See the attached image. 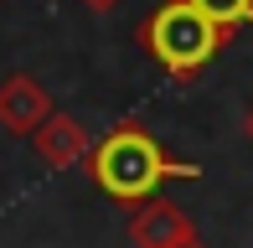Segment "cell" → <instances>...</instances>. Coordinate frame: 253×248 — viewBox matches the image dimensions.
Returning a JSON list of instances; mask_svg holds the SVG:
<instances>
[{
  "label": "cell",
  "mask_w": 253,
  "mask_h": 248,
  "mask_svg": "<svg viewBox=\"0 0 253 248\" xmlns=\"http://www.w3.org/2000/svg\"><path fill=\"white\" fill-rule=\"evenodd\" d=\"M83 5H88V10H114L119 0H83Z\"/></svg>",
  "instance_id": "52a82bcc"
},
{
  "label": "cell",
  "mask_w": 253,
  "mask_h": 248,
  "mask_svg": "<svg viewBox=\"0 0 253 248\" xmlns=\"http://www.w3.org/2000/svg\"><path fill=\"white\" fill-rule=\"evenodd\" d=\"M186 238H197V228H191V212L181 202L160 197V191L134 202V217H129V243L134 248H176Z\"/></svg>",
  "instance_id": "3957f363"
},
{
  "label": "cell",
  "mask_w": 253,
  "mask_h": 248,
  "mask_svg": "<svg viewBox=\"0 0 253 248\" xmlns=\"http://www.w3.org/2000/svg\"><path fill=\"white\" fill-rule=\"evenodd\" d=\"M176 248H207V243L202 238H186V243H176Z\"/></svg>",
  "instance_id": "9c48e42d"
},
{
  "label": "cell",
  "mask_w": 253,
  "mask_h": 248,
  "mask_svg": "<svg viewBox=\"0 0 253 248\" xmlns=\"http://www.w3.org/2000/svg\"><path fill=\"white\" fill-rule=\"evenodd\" d=\"M202 16H212L227 37H238L243 26H253V0H191Z\"/></svg>",
  "instance_id": "8992f818"
},
{
  "label": "cell",
  "mask_w": 253,
  "mask_h": 248,
  "mask_svg": "<svg viewBox=\"0 0 253 248\" xmlns=\"http://www.w3.org/2000/svg\"><path fill=\"white\" fill-rule=\"evenodd\" d=\"M243 134H248V145H253V109H248V119H243Z\"/></svg>",
  "instance_id": "ba28073f"
},
{
  "label": "cell",
  "mask_w": 253,
  "mask_h": 248,
  "mask_svg": "<svg viewBox=\"0 0 253 248\" xmlns=\"http://www.w3.org/2000/svg\"><path fill=\"white\" fill-rule=\"evenodd\" d=\"M31 145H37V155H42L47 165H57V171H67V165H78V161H88V155H93L88 129H83L73 114H57V109H52V119L31 134Z\"/></svg>",
  "instance_id": "5b68a950"
},
{
  "label": "cell",
  "mask_w": 253,
  "mask_h": 248,
  "mask_svg": "<svg viewBox=\"0 0 253 248\" xmlns=\"http://www.w3.org/2000/svg\"><path fill=\"white\" fill-rule=\"evenodd\" d=\"M52 119V98L31 73H10L0 83V129L5 134H37Z\"/></svg>",
  "instance_id": "277c9868"
},
{
  "label": "cell",
  "mask_w": 253,
  "mask_h": 248,
  "mask_svg": "<svg viewBox=\"0 0 253 248\" xmlns=\"http://www.w3.org/2000/svg\"><path fill=\"white\" fill-rule=\"evenodd\" d=\"M88 176H93V186L103 191V197L134 207V202L155 197L166 181H197L202 165L166 155V145H160L145 124L124 119V124H114V129L93 145V155H88Z\"/></svg>",
  "instance_id": "6da1fadb"
},
{
  "label": "cell",
  "mask_w": 253,
  "mask_h": 248,
  "mask_svg": "<svg viewBox=\"0 0 253 248\" xmlns=\"http://www.w3.org/2000/svg\"><path fill=\"white\" fill-rule=\"evenodd\" d=\"M227 41L233 37H227L212 16H202L191 0H166V5H155L150 16H145V26H140V47L160 62V73L181 78V83L197 78Z\"/></svg>",
  "instance_id": "7a4b0ae2"
}]
</instances>
